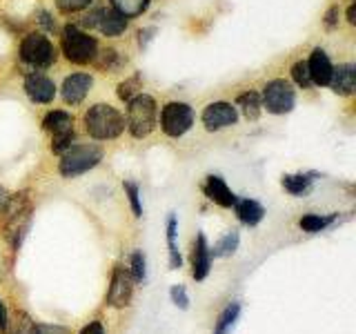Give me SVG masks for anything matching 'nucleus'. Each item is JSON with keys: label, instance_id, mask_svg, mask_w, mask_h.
Segmentation results:
<instances>
[{"label": "nucleus", "instance_id": "nucleus-1", "mask_svg": "<svg viewBox=\"0 0 356 334\" xmlns=\"http://www.w3.org/2000/svg\"><path fill=\"white\" fill-rule=\"evenodd\" d=\"M125 127H127L125 116L107 103H98L94 107H89L85 114V129L96 141H114L125 132Z\"/></svg>", "mask_w": 356, "mask_h": 334}, {"label": "nucleus", "instance_id": "nucleus-2", "mask_svg": "<svg viewBox=\"0 0 356 334\" xmlns=\"http://www.w3.org/2000/svg\"><path fill=\"white\" fill-rule=\"evenodd\" d=\"M156 116H159V107L156 100L147 94H136L127 103V129L134 138L149 136L156 127Z\"/></svg>", "mask_w": 356, "mask_h": 334}, {"label": "nucleus", "instance_id": "nucleus-3", "mask_svg": "<svg viewBox=\"0 0 356 334\" xmlns=\"http://www.w3.org/2000/svg\"><path fill=\"white\" fill-rule=\"evenodd\" d=\"M63 54L70 63L87 65L96 61L98 56V42L94 36H89L87 31L78 29L74 25H67L63 29Z\"/></svg>", "mask_w": 356, "mask_h": 334}, {"label": "nucleus", "instance_id": "nucleus-4", "mask_svg": "<svg viewBox=\"0 0 356 334\" xmlns=\"http://www.w3.org/2000/svg\"><path fill=\"white\" fill-rule=\"evenodd\" d=\"M103 161V150L98 145H72L63 152L58 170L65 178H76Z\"/></svg>", "mask_w": 356, "mask_h": 334}, {"label": "nucleus", "instance_id": "nucleus-5", "mask_svg": "<svg viewBox=\"0 0 356 334\" xmlns=\"http://www.w3.org/2000/svg\"><path fill=\"white\" fill-rule=\"evenodd\" d=\"M20 58L22 63H27L36 70H47L56 63L58 54H56L54 42L42 36V33H27L20 42Z\"/></svg>", "mask_w": 356, "mask_h": 334}, {"label": "nucleus", "instance_id": "nucleus-6", "mask_svg": "<svg viewBox=\"0 0 356 334\" xmlns=\"http://www.w3.org/2000/svg\"><path fill=\"white\" fill-rule=\"evenodd\" d=\"M194 125V109L187 103L172 100L161 111V127L170 138H181Z\"/></svg>", "mask_w": 356, "mask_h": 334}, {"label": "nucleus", "instance_id": "nucleus-7", "mask_svg": "<svg viewBox=\"0 0 356 334\" xmlns=\"http://www.w3.org/2000/svg\"><path fill=\"white\" fill-rule=\"evenodd\" d=\"M294 103H296V94L292 85L283 78H274L270 81L265 87H263V107L270 111V114H287V111L294 109Z\"/></svg>", "mask_w": 356, "mask_h": 334}, {"label": "nucleus", "instance_id": "nucleus-8", "mask_svg": "<svg viewBox=\"0 0 356 334\" xmlns=\"http://www.w3.org/2000/svg\"><path fill=\"white\" fill-rule=\"evenodd\" d=\"M134 296V278L125 267H114L111 272V283L107 292V305L111 308H127Z\"/></svg>", "mask_w": 356, "mask_h": 334}, {"label": "nucleus", "instance_id": "nucleus-9", "mask_svg": "<svg viewBox=\"0 0 356 334\" xmlns=\"http://www.w3.org/2000/svg\"><path fill=\"white\" fill-rule=\"evenodd\" d=\"M238 120V111L232 103H209L205 109H203V125L207 132H218V129H225V127H232L236 125Z\"/></svg>", "mask_w": 356, "mask_h": 334}, {"label": "nucleus", "instance_id": "nucleus-10", "mask_svg": "<svg viewBox=\"0 0 356 334\" xmlns=\"http://www.w3.org/2000/svg\"><path fill=\"white\" fill-rule=\"evenodd\" d=\"M94 85V78L89 74H72L63 83V98L67 105H81L89 89Z\"/></svg>", "mask_w": 356, "mask_h": 334}, {"label": "nucleus", "instance_id": "nucleus-11", "mask_svg": "<svg viewBox=\"0 0 356 334\" xmlns=\"http://www.w3.org/2000/svg\"><path fill=\"white\" fill-rule=\"evenodd\" d=\"M25 94L33 100V103L47 105L56 96V85L51 78L44 74H29L25 78Z\"/></svg>", "mask_w": 356, "mask_h": 334}, {"label": "nucleus", "instance_id": "nucleus-12", "mask_svg": "<svg viewBox=\"0 0 356 334\" xmlns=\"http://www.w3.org/2000/svg\"><path fill=\"white\" fill-rule=\"evenodd\" d=\"M307 72H309V78L314 85H330L334 67L330 63V56L325 54V49L316 47L314 51H312L309 61H307Z\"/></svg>", "mask_w": 356, "mask_h": 334}, {"label": "nucleus", "instance_id": "nucleus-13", "mask_svg": "<svg viewBox=\"0 0 356 334\" xmlns=\"http://www.w3.org/2000/svg\"><path fill=\"white\" fill-rule=\"evenodd\" d=\"M209 267H211V252H209V245L205 234H198L196 237V245H194V254H192V276L196 281H203L209 274Z\"/></svg>", "mask_w": 356, "mask_h": 334}, {"label": "nucleus", "instance_id": "nucleus-14", "mask_svg": "<svg viewBox=\"0 0 356 334\" xmlns=\"http://www.w3.org/2000/svg\"><path fill=\"white\" fill-rule=\"evenodd\" d=\"M205 194L209 200H214L216 205L220 207H234V203H236V196H234V192L227 187V183L222 181L220 176H207V183H205Z\"/></svg>", "mask_w": 356, "mask_h": 334}, {"label": "nucleus", "instance_id": "nucleus-15", "mask_svg": "<svg viewBox=\"0 0 356 334\" xmlns=\"http://www.w3.org/2000/svg\"><path fill=\"white\" fill-rule=\"evenodd\" d=\"M96 27L109 38L120 36L122 31L127 29V18L120 16L116 9H98V18H96Z\"/></svg>", "mask_w": 356, "mask_h": 334}, {"label": "nucleus", "instance_id": "nucleus-16", "mask_svg": "<svg viewBox=\"0 0 356 334\" xmlns=\"http://www.w3.org/2000/svg\"><path fill=\"white\" fill-rule=\"evenodd\" d=\"M330 87L341 96H350L356 87V70L354 65H339L334 67L332 78H330Z\"/></svg>", "mask_w": 356, "mask_h": 334}, {"label": "nucleus", "instance_id": "nucleus-17", "mask_svg": "<svg viewBox=\"0 0 356 334\" xmlns=\"http://www.w3.org/2000/svg\"><path fill=\"white\" fill-rule=\"evenodd\" d=\"M234 209H236V216L241 223H245V225H259V223L263 221L265 216V207L261 203H256V200L252 198H236V203H234Z\"/></svg>", "mask_w": 356, "mask_h": 334}, {"label": "nucleus", "instance_id": "nucleus-18", "mask_svg": "<svg viewBox=\"0 0 356 334\" xmlns=\"http://www.w3.org/2000/svg\"><path fill=\"white\" fill-rule=\"evenodd\" d=\"M42 127L47 132H51L54 136H60V134L74 132V116L70 114V111L54 109L42 118Z\"/></svg>", "mask_w": 356, "mask_h": 334}, {"label": "nucleus", "instance_id": "nucleus-19", "mask_svg": "<svg viewBox=\"0 0 356 334\" xmlns=\"http://www.w3.org/2000/svg\"><path fill=\"white\" fill-rule=\"evenodd\" d=\"M236 105L241 107V111H243V116H245V118L256 120V118H259V114H261L263 100H261V96L256 94V92H245V94L238 96Z\"/></svg>", "mask_w": 356, "mask_h": 334}, {"label": "nucleus", "instance_id": "nucleus-20", "mask_svg": "<svg viewBox=\"0 0 356 334\" xmlns=\"http://www.w3.org/2000/svg\"><path fill=\"white\" fill-rule=\"evenodd\" d=\"M238 317H241V303H229L225 310H222V315L218 317L214 334H229L232 328L236 326Z\"/></svg>", "mask_w": 356, "mask_h": 334}, {"label": "nucleus", "instance_id": "nucleus-21", "mask_svg": "<svg viewBox=\"0 0 356 334\" xmlns=\"http://www.w3.org/2000/svg\"><path fill=\"white\" fill-rule=\"evenodd\" d=\"M111 7H114L120 16L136 18L143 14V11H147L149 0H111Z\"/></svg>", "mask_w": 356, "mask_h": 334}, {"label": "nucleus", "instance_id": "nucleus-22", "mask_svg": "<svg viewBox=\"0 0 356 334\" xmlns=\"http://www.w3.org/2000/svg\"><path fill=\"white\" fill-rule=\"evenodd\" d=\"M312 181H314V178L309 174H287L283 176V187H285V192H289L292 196H300L309 189Z\"/></svg>", "mask_w": 356, "mask_h": 334}, {"label": "nucleus", "instance_id": "nucleus-23", "mask_svg": "<svg viewBox=\"0 0 356 334\" xmlns=\"http://www.w3.org/2000/svg\"><path fill=\"white\" fill-rule=\"evenodd\" d=\"M337 214H330V216H318V214H305L303 218L298 221V225L303 232L307 234H316V232H323L325 228H330Z\"/></svg>", "mask_w": 356, "mask_h": 334}, {"label": "nucleus", "instance_id": "nucleus-24", "mask_svg": "<svg viewBox=\"0 0 356 334\" xmlns=\"http://www.w3.org/2000/svg\"><path fill=\"white\" fill-rule=\"evenodd\" d=\"M176 216L172 214L170 218H167V248H170V265L172 270H178L183 263L181 254H178V248H176Z\"/></svg>", "mask_w": 356, "mask_h": 334}, {"label": "nucleus", "instance_id": "nucleus-25", "mask_svg": "<svg viewBox=\"0 0 356 334\" xmlns=\"http://www.w3.org/2000/svg\"><path fill=\"white\" fill-rule=\"evenodd\" d=\"M238 241H241L238 232H236V230H232V232H227L225 237H222V239L214 245V250H209V252L214 254V256H229V254L236 252Z\"/></svg>", "mask_w": 356, "mask_h": 334}, {"label": "nucleus", "instance_id": "nucleus-26", "mask_svg": "<svg viewBox=\"0 0 356 334\" xmlns=\"http://www.w3.org/2000/svg\"><path fill=\"white\" fill-rule=\"evenodd\" d=\"M145 276H147V265H145V254L136 250L131 254V278L136 283H143Z\"/></svg>", "mask_w": 356, "mask_h": 334}, {"label": "nucleus", "instance_id": "nucleus-27", "mask_svg": "<svg viewBox=\"0 0 356 334\" xmlns=\"http://www.w3.org/2000/svg\"><path fill=\"white\" fill-rule=\"evenodd\" d=\"M92 5V0H56V7H58L63 14H76V11H83Z\"/></svg>", "mask_w": 356, "mask_h": 334}, {"label": "nucleus", "instance_id": "nucleus-28", "mask_svg": "<svg viewBox=\"0 0 356 334\" xmlns=\"http://www.w3.org/2000/svg\"><path fill=\"white\" fill-rule=\"evenodd\" d=\"M125 192L129 196V203H131V209H134V216H143V205H140V192H138V185L136 183H125Z\"/></svg>", "mask_w": 356, "mask_h": 334}, {"label": "nucleus", "instance_id": "nucleus-29", "mask_svg": "<svg viewBox=\"0 0 356 334\" xmlns=\"http://www.w3.org/2000/svg\"><path fill=\"white\" fill-rule=\"evenodd\" d=\"M292 78L300 85V87H309L312 85V78H309V72H307V63H294L292 67Z\"/></svg>", "mask_w": 356, "mask_h": 334}, {"label": "nucleus", "instance_id": "nucleus-30", "mask_svg": "<svg viewBox=\"0 0 356 334\" xmlns=\"http://www.w3.org/2000/svg\"><path fill=\"white\" fill-rule=\"evenodd\" d=\"M76 141V134L74 132H67V134H60V136H54V143H51V152L56 154H63L65 150L72 148V143Z\"/></svg>", "mask_w": 356, "mask_h": 334}, {"label": "nucleus", "instance_id": "nucleus-31", "mask_svg": "<svg viewBox=\"0 0 356 334\" xmlns=\"http://www.w3.org/2000/svg\"><path fill=\"white\" fill-rule=\"evenodd\" d=\"M14 334H40V323L29 319L27 315H20V321H18Z\"/></svg>", "mask_w": 356, "mask_h": 334}, {"label": "nucleus", "instance_id": "nucleus-32", "mask_svg": "<svg viewBox=\"0 0 356 334\" xmlns=\"http://www.w3.org/2000/svg\"><path fill=\"white\" fill-rule=\"evenodd\" d=\"M170 296H172V303H174V305H178L181 310H187V305H189V296H187V292H185V287H183V285H174V287L170 289Z\"/></svg>", "mask_w": 356, "mask_h": 334}, {"label": "nucleus", "instance_id": "nucleus-33", "mask_svg": "<svg viewBox=\"0 0 356 334\" xmlns=\"http://www.w3.org/2000/svg\"><path fill=\"white\" fill-rule=\"evenodd\" d=\"M136 85H138V78H136V76L129 78V81H125V83H120V87H118V96L129 103V100H131L134 96H136V89H134Z\"/></svg>", "mask_w": 356, "mask_h": 334}, {"label": "nucleus", "instance_id": "nucleus-34", "mask_svg": "<svg viewBox=\"0 0 356 334\" xmlns=\"http://www.w3.org/2000/svg\"><path fill=\"white\" fill-rule=\"evenodd\" d=\"M9 330V315H7V308L0 299V334H5Z\"/></svg>", "mask_w": 356, "mask_h": 334}, {"label": "nucleus", "instance_id": "nucleus-35", "mask_svg": "<svg viewBox=\"0 0 356 334\" xmlns=\"http://www.w3.org/2000/svg\"><path fill=\"white\" fill-rule=\"evenodd\" d=\"M81 334H105V330H103V326H100V321H92L89 326H85L81 330Z\"/></svg>", "mask_w": 356, "mask_h": 334}, {"label": "nucleus", "instance_id": "nucleus-36", "mask_svg": "<svg viewBox=\"0 0 356 334\" xmlns=\"http://www.w3.org/2000/svg\"><path fill=\"white\" fill-rule=\"evenodd\" d=\"M40 334H70V330L60 326H42L40 323Z\"/></svg>", "mask_w": 356, "mask_h": 334}, {"label": "nucleus", "instance_id": "nucleus-37", "mask_svg": "<svg viewBox=\"0 0 356 334\" xmlns=\"http://www.w3.org/2000/svg\"><path fill=\"white\" fill-rule=\"evenodd\" d=\"M156 29L154 27H149V29H145V31H140L138 36H140V47H145V45H147L149 40H152V33H154Z\"/></svg>", "mask_w": 356, "mask_h": 334}, {"label": "nucleus", "instance_id": "nucleus-38", "mask_svg": "<svg viewBox=\"0 0 356 334\" xmlns=\"http://www.w3.org/2000/svg\"><path fill=\"white\" fill-rule=\"evenodd\" d=\"M9 205V196H7V192L3 187H0V212H3L5 207Z\"/></svg>", "mask_w": 356, "mask_h": 334}, {"label": "nucleus", "instance_id": "nucleus-39", "mask_svg": "<svg viewBox=\"0 0 356 334\" xmlns=\"http://www.w3.org/2000/svg\"><path fill=\"white\" fill-rule=\"evenodd\" d=\"M337 14H339V9H330L327 11V20H325L327 27H334V22H337V18H334V16H337Z\"/></svg>", "mask_w": 356, "mask_h": 334}, {"label": "nucleus", "instance_id": "nucleus-40", "mask_svg": "<svg viewBox=\"0 0 356 334\" xmlns=\"http://www.w3.org/2000/svg\"><path fill=\"white\" fill-rule=\"evenodd\" d=\"M348 20L352 22V25H354V22H356V18H354V5H352V7L348 9Z\"/></svg>", "mask_w": 356, "mask_h": 334}]
</instances>
